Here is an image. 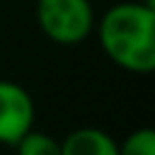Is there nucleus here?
<instances>
[{
  "label": "nucleus",
  "instance_id": "1",
  "mask_svg": "<svg viewBox=\"0 0 155 155\" xmlns=\"http://www.w3.org/2000/svg\"><path fill=\"white\" fill-rule=\"evenodd\" d=\"M99 44L124 70L148 75L155 70V5L119 2L99 19Z\"/></svg>",
  "mask_w": 155,
  "mask_h": 155
},
{
  "label": "nucleus",
  "instance_id": "2",
  "mask_svg": "<svg viewBox=\"0 0 155 155\" xmlns=\"http://www.w3.org/2000/svg\"><path fill=\"white\" fill-rule=\"evenodd\" d=\"M36 22L51 41L73 46L94 29V10L90 0H39Z\"/></svg>",
  "mask_w": 155,
  "mask_h": 155
},
{
  "label": "nucleus",
  "instance_id": "3",
  "mask_svg": "<svg viewBox=\"0 0 155 155\" xmlns=\"http://www.w3.org/2000/svg\"><path fill=\"white\" fill-rule=\"evenodd\" d=\"M36 109L31 94L12 80H0V143L17 145L34 128Z\"/></svg>",
  "mask_w": 155,
  "mask_h": 155
},
{
  "label": "nucleus",
  "instance_id": "4",
  "mask_svg": "<svg viewBox=\"0 0 155 155\" xmlns=\"http://www.w3.org/2000/svg\"><path fill=\"white\" fill-rule=\"evenodd\" d=\"M61 155H119V143L102 128L82 126L61 140Z\"/></svg>",
  "mask_w": 155,
  "mask_h": 155
},
{
  "label": "nucleus",
  "instance_id": "5",
  "mask_svg": "<svg viewBox=\"0 0 155 155\" xmlns=\"http://www.w3.org/2000/svg\"><path fill=\"white\" fill-rule=\"evenodd\" d=\"M15 148H17V155H61V140L34 128Z\"/></svg>",
  "mask_w": 155,
  "mask_h": 155
},
{
  "label": "nucleus",
  "instance_id": "6",
  "mask_svg": "<svg viewBox=\"0 0 155 155\" xmlns=\"http://www.w3.org/2000/svg\"><path fill=\"white\" fill-rule=\"evenodd\" d=\"M119 155H155V133L150 128H138L119 143Z\"/></svg>",
  "mask_w": 155,
  "mask_h": 155
}]
</instances>
